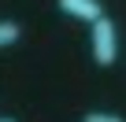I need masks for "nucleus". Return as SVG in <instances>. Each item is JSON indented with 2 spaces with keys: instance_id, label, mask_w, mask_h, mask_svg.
I'll return each mask as SVG.
<instances>
[{
  "instance_id": "obj_1",
  "label": "nucleus",
  "mask_w": 126,
  "mask_h": 122,
  "mask_svg": "<svg viewBox=\"0 0 126 122\" xmlns=\"http://www.w3.org/2000/svg\"><path fill=\"white\" fill-rule=\"evenodd\" d=\"M89 52H93V63L96 67H115L119 59V33H115V19L100 15L96 22H89Z\"/></svg>"
},
{
  "instance_id": "obj_2",
  "label": "nucleus",
  "mask_w": 126,
  "mask_h": 122,
  "mask_svg": "<svg viewBox=\"0 0 126 122\" xmlns=\"http://www.w3.org/2000/svg\"><path fill=\"white\" fill-rule=\"evenodd\" d=\"M56 8L71 19H82V22H96L100 15H108L100 0H56Z\"/></svg>"
},
{
  "instance_id": "obj_3",
  "label": "nucleus",
  "mask_w": 126,
  "mask_h": 122,
  "mask_svg": "<svg viewBox=\"0 0 126 122\" xmlns=\"http://www.w3.org/2000/svg\"><path fill=\"white\" fill-rule=\"evenodd\" d=\"M19 37H22V26L15 19H0V52L11 48V44H19Z\"/></svg>"
},
{
  "instance_id": "obj_4",
  "label": "nucleus",
  "mask_w": 126,
  "mask_h": 122,
  "mask_svg": "<svg viewBox=\"0 0 126 122\" xmlns=\"http://www.w3.org/2000/svg\"><path fill=\"white\" fill-rule=\"evenodd\" d=\"M82 122H126L122 115H115V111H85L82 115Z\"/></svg>"
},
{
  "instance_id": "obj_5",
  "label": "nucleus",
  "mask_w": 126,
  "mask_h": 122,
  "mask_svg": "<svg viewBox=\"0 0 126 122\" xmlns=\"http://www.w3.org/2000/svg\"><path fill=\"white\" fill-rule=\"evenodd\" d=\"M0 122H15V118H8V115H4V118H0Z\"/></svg>"
}]
</instances>
